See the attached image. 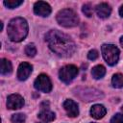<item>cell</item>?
Listing matches in <instances>:
<instances>
[{"label": "cell", "instance_id": "obj_1", "mask_svg": "<svg viewBox=\"0 0 123 123\" xmlns=\"http://www.w3.org/2000/svg\"><path fill=\"white\" fill-rule=\"evenodd\" d=\"M49 48L61 57H70L76 50V45L69 36L58 31L51 30L45 36Z\"/></svg>", "mask_w": 123, "mask_h": 123}, {"label": "cell", "instance_id": "obj_2", "mask_svg": "<svg viewBox=\"0 0 123 123\" xmlns=\"http://www.w3.org/2000/svg\"><path fill=\"white\" fill-rule=\"evenodd\" d=\"M28 35V23L23 17L12 19L8 25V36L12 41L19 42Z\"/></svg>", "mask_w": 123, "mask_h": 123}, {"label": "cell", "instance_id": "obj_3", "mask_svg": "<svg viewBox=\"0 0 123 123\" xmlns=\"http://www.w3.org/2000/svg\"><path fill=\"white\" fill-rule=\"evenodd\" d=\"M57 21L60 25L70 28L75 27L79 23V17L71 9H63L57 13Z\"/></svg>", "mask_w": 123, "mask_h": 123}, {"label": "cell", "instance_id": "obj_4", "mask_svg": "<svg viewBox=\"0 0 123 123\" xmlns=\"http://www.w3.org/2000/svg\"><path fill=\"white\" fill-rule=\"evenodd\" d=\"M103 58L106 62L110 65H114L119 59V50L115 45L112 44H103L101 47Z\"/></svg>", "mask_w": 123, "mask_h": 123}, {"label": "cell", "instance_id": "obj_5", "mask_svg": "<svg viewBox=\"0 0 123 123\" xmlns=\"http://www.w3.org/2000/svg\"><path fill=\"white\" fill-rule=\"evenodd\" d=\"M77 74H78V68H77V66H75L73 64L65 65V66L62 67L59 71L60 79L65 84H69L73 79H75Z\"/></svg>", "mask_w": 123, "mask_h": 123}, {"label": "cell", "instance_id": "obj_6", "mask_svg": "<svg viewBox=\"0 0 123 123\" xmlns=\"http://www.w3.org/2000/svg\"><path fill=\"white\" fill-rule=\"evenodd\" d=\"M34 86L36 89L42 91V92H50L52 89V83L49 77L46 74H40L35 80Z\"/></svg>", "mask_w": 123, "mask_h": 123}, {"label": "cell", "instance_id": "obj_7", "mask_svg": "<svg viewBox=\"0 0 123 123\" xmlns=\"http://www.w3.org/2000/svg\"><path fill=\"white\" fill-rule=\"evenodd\" d=\"M24 105V99L19 94H11L7 99V108L10 110H17Z\"/></svg>", "mask_w": 123, "mask_h": 123}, {"label": "cell", "instance_id": "obj_8", "mask_svg": "<svg viewBox=\"0 0 123 123\" xmlns=\"http://www.w3.org/2000/svg\"><path fill=\"white\" fill-rule=\"evenodd\" d=\"M34 12L39 16H48L51 13V7L46 2L38 1L34 5Z\"/></svg>", "mask_w": 123, "mask_h": 123}, {"label": "cell", "instance_id": "obj_9", "mask_svg": "<svg viewBox=\"0 0 123 123\" xmlns=\"http://www.w3.org/2000/svg\"><path fill=\"white\" fill-rule=\"evenodd\" d=\"M33 66L28 62H22L19 64L17 69V78L20 81H25L31 74Z\"/></svg>", "mask_w": 123, "mask_h": 123}, {"label": "cell", "instance_id": "obj_10", "mask_svg": "<svg viewBox=\"0 0 123 123\" xmlns=\"http://www.w3.org/2000/svg\"><path fill=\"white\" fill-rule=\"evenodd\" d=\"M63 108L67 113L68 116L70 117H76L79 114V108L76 102H74L73 100L67 99L63 102Z\"/></svg>", "mask_w": 123, "mask_h": 123}, {"label": "cell", "instance_id": "obj_11", "mask_svg": "<svg viewBox=\"0 0 123 123\" xmlns=\"http://www.w3.org/2000/svg\"><path fill=\"white\" fill-rule=\"evenodd\" d=\"M96 13L99 17L101 18H107L110 16L111 12V8L109 4L107 3H100L96 6L95 8Z\"/></svg>", "mask_w": 123, "mask_h": 123}, {"label": "cell", "instance_id": "obj_12", "mask_svg": "<svg viewBox=\"0 0 123 123\" xmlns=\"http://www.w3.org/2000/svg\"><path fill=\"white\" fill-rule=\"evenodd\" d=\"M106 111H107L106 108L103 105H100V104H96V105L92 106L91 109H90V114L95 119L103 118L106 114Z\"/></svg>", "mask_w": 123, "mask_h": 123}, {"label": "cell", "instance_id": "obj_13", "mask_svg": "<svg viewBox=\"0 0 123 123\" xmlns=\"http://www.w3.org/2000/svg\"><path fill=\"white\" fill-rule=\"evenodd\" d=\"M38 118L41 120V121H43V122H51V121H53L54 119H55V113L54 112H52V111H48V110H43V111H41L39 113H38Z\"/></svg>", "mask_w": 123, "mask_h": 123}, {"label": "cell", "instance_id": "obj_14", "mask_svg": "<svg viewBox=\"0 0 123 123\" xmlns=\"http://www.w3.org/2000/svg\"><path fill=\"white\" fill-rule=\"evenodd\" d=\"M12 66L10 61H8L7 59H2L1 60V69L0 72L2 75H9L12 73Z\"/></svg>", "mask_w": 123, "mask_h": 123}, {"label": "cell", "instance_id": "obj_15", "mask_svg": "<svg viewBox=\"0 0 123 123\" xmlns=\"http://www.w3.org/2000/svg\"><path fill=\"white\" fill-rule=\"evenodd\" d=\"M105 74H106V68L101 64L94 66L91 70V75L94 79H101Z\"/></svg>", "mask_w": 123, "mask_h": 123}, {"label": "cell", "instance_id": "obj_16", "mask_svg": "<svg viewBox=\"0 0 123 123\" xmlns=\"http://www.w3.org/2000/svg\"><path fill=\"white\" fill-rule=\"evenodd\" d=\"M111 85L113 87H116V88L123 87V75L120 73L114 74L111 78Z\"/></svg>", "mask_w": 123, "mask_h": 123}, {"label": "cell", "instance_id": "obj_17", "mask_svg": "<svg viewBox=\"0 0 123 123\" xmlns=\"http://www.w3.org/2000/svg\"><path fill=\"white\" fill-rule=\"evenodd\" d=\"M23 3L22 0H5L4 1V5L9 8V9H14L17 8L18 6H20Z\"/></svg>", "mask_w": 123, "mask_h": 123}, {"label": "cell", "instance_id": "obj_18", "mask_svg": "<svg viewBox=\"0 0 123 123\" xmlns=\"http://www.w3.org/2000/svg\"><path fill=\"white\" fill-rule=\"evenodd\" d=\"M11 120L12 123H24L26 120V116L23 113H15L12 114Z\"/></svg>", "mask_w": 123, "mask_h": 123}, {"label": "cell", "instance_id": "obj_19", "mask_svg": "<svg viewBox=\"0 0 123 123\" xmlns=\"http://www.w3.org/2000/svg\"><path fill=\"white\" fill-rule=\"evenodd\" d=\"M25 53L28 57H34L37 54V48L34 43H30L25 47Z\"/></svg>", "mask_w": 123, "mask_h": 123}, {"label": "cell", "instance_id": "obj_20", "mask_svg": "<svg viewBox=\"0 0 123 123\" xmlns=\"http://www.w3.org/2000/svg\"><path fill=\"white\" fill-rule=\"evenodd\" d=\"M83 12L85 13V15H86L87 17H90L93 13V9L90 6V4H85L83 6Z\"/></svg>", "mask_w": 123, "mask_h": 123}, {"label": "cell", "instance_id": "obj_21", "mask_svg": "<svg viewBox=\"0 0 123 123\" xmlns=\"http://www.w3.org/2000/svg\"><path fill=\"white\" fill-rule=\"evenodd\" d=\"M111 123H123V114L121 113H116L111 119Z\"/></svg>", "mask_w": 123, "mask_h": 123}, {"label": "cell", "instance_id": "obj_22", "mask_svg": "<svg viewBox=\"0 0 123 123\" xmlns=\"http://www.w3.org/2000/svg\"><path fill=\"white\" fill-rule=\"evenodd\" d=\"M98 52H97V50H95V49H92V50H90L89 52H88V54H87V58L89 59V60H91V61H94V60H96L97 58H98Z\"/></svg>", "mask_w": 123, "mask_h": 123}, {"label": "cell", "instance_id": "obj_23", "mask_svg": "<svg viewBox=\"0 0 123 123\" xmlns=\"http://www.w3.org/2000/svg\"><path fill=\"white\" fill-rule=\"evenodd\" d=\"M119 14L123 17V5L120 7V9H119Z\"/></svg>", "mask_w": 123, "mask_h": 123}, {"label": "cell", "instance_id": "obj_24", "mask_svg": "<svg viewBox=\"0 0 123 123\" xmlns=\"http://www.w3.org/2000/svg\"><path fill=\"white\" fill-rule=\"evenodd\" d=\"M120 43H121V45H122V47H123V37H120Z\"/></svg>", "mask_w": 123, "mask_h": 123}, {"label": "cell", "instance_id": "obj_25", "mask_svg": "<svg viewBox=\"0 0 123 123\" xmlns=\"http://www.w3.org/2000/svg\"><path fill=\"white\" fill-rule=\"evenodd\" d=\"M121 111H123V106H122V108H121Z\"/></svg>", "mask_w": 123, "mask_h": 123}]
</instances>
